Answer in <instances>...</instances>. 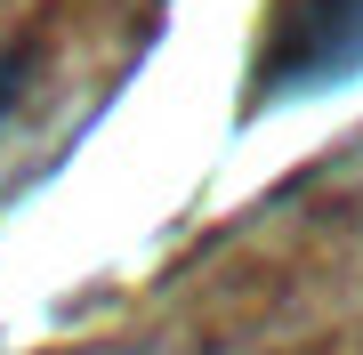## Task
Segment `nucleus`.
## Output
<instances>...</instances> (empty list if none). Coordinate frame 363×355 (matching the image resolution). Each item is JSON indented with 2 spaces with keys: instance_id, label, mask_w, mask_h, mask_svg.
Instances as JSON below:
<instances>
[{
  "instance_id": "1",
  "label": "nucleus",
  "mask_w": 363,
  "mask_h": 355,
  "mask_svg": "<svg viewBox=\"0 0 363 355\" xmlns=\"http://www.w3.org/2000/svg\"><path fill=\"white\" fill-rule=\"evenodd\" d=\"M363 81V0H291L283 33L259 57V106L283 97H315V89H347Z\"/></svg>"
},
{
  "instance_id": "2",
  "label": "nucleus",
  "mask_w": 363,
  "mask_h": 355,
  "mask_svg": "<svg viewBox=\"0 0 363 355\" xmlns=\"http://www.w3.org/2000/svg\"><path fill=\"white\" fill-rule=\"evenodd\" d=\"M25 89H33V49L9 40V49H0V130H9V113L25 106Z\"/></svg>"
}]
</instances>
